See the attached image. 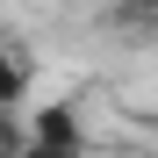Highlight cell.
Segmentation results:
<instances>
[{
  "mask_svg": "<svg viewBox=\"0 0 158 158\" xmlns=\"http://www.w3.org/2000/svg\"><path fill=\"white\" fill-rule=\"evenodd\" d=\"M22 129H29V144H43V151H86V115H79V101H50V108H36Z\"/></svg>",
  "mask_w": 158,
  "mask_h": 158,
  "instance_id": "cell-1",
  "label": "cell"
},
{
  "mask_svg": "<svg viewBox=\"0 0 158 158\" xmlns=\"http://www.w3.org/2000/svg\"><path fill=\"white\" fill-rule=\"evenodd\" d=\"M29 72H36V58H29L15 36H0V115H15V108H22V94H29Z\"/></svg>",
  "mask_w": 158,
  "mask_h": 158,
  "instance_id": "cell-2",
  "label": "cell"
},
{
  "mask_svg": "<svg viewBox=\"0 0 158 158\" xmlns=\"http://www.w3.org/2000/svg\"><path fill=\"white\" fill-rule=\"evenodd\" d=\"M115 22L122 29H158V0H115Z\"/></svg>",
  "mask_w": 158,
  "mask_h": 158,
  "instance_id": "cell-3",
  "label": "cell"
},
{
  "mask_svg": "<svg viewBox=\"0 0 158 158\" xmlns=\"http://www.w3.org/2000/svg\"><path fill=\"white\" fill-rule=\"evenodd\" d=\"M22 144H29V129H22L15 115H0V158H22Z\"/></svg>",
  "mask_w": 158,
  "mask_h": 158,
  "instance_id": "cell-4",
  "label": "cell"
}]
</instances>
